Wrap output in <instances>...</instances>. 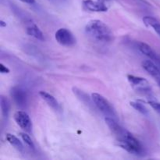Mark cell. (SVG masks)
I'll return each instance as SVG.
<instances>
[{"label":"cell","instance_id":"cell-1","mask_svg":"<svg viewBox=\"0 0 160 160\" xmlns=\"http://www.w3.org/2000/svg\"><path fill=\"white\" fill-rule=\"evenodd\" d=\"M85 32L93 40L100 42H110L113 40V34L110 28L102 20H92L86 24Z\"/></svg>","mask_w":160,"mask_h":160},{"label":"cell","instance_id":"cell-2","mask_svg":"<svg viewBox=\"0 0 160 160\" xmlns=\"http://www.w3.org/2000/svg\"><path fill=\"white\" fill-rule=\"evenodd\" d=\"M116 138L117 145L129 153L137 156L144 153V148L140 142L126 129L123 130Z\"/></svg>","mask_w":160,"mask_h":160},{"label":"cell","instance_id":"cell-3","mask_svg":"<svg viewBox=\"0 0 160 160\" xmlns=\"http://www.w3.org/2000/svg\"><path fill=\"white\" fill-rule=\"evenodd\" d=\"M92 101L94 104L98 109V110L101 111L106 117H111L117 120V116L115 109L112 106V105L109 103V102L102 95L98 93H93L92 95Z\"/></svg>","mask_w":160,"mask_h":160},{"label":"cell","instance_id":"cell-4","mask_svg":"<svg viewBox=\"0 0 160 160\" xmlns=\"http://www.w3.org/2000/svg\"><path fill=\"white\" fill-rule=\"evenodd\" d=\"M55 38L59 45L62 46H73L76 43V38L70 30L59 28L55 34Z\"/></svg>","mask_w":160,"mask_h":160},{"label":"cell","instance_id":"cell-5","mask_svg":"<svg viewBox=\"0 0 160 160\" xmlns=\"http://www.w3.org/2000/svg\"><path fill=\"white\" fill-rule=\"evenodd\" d=\"M128 80L131 87L137 92H143V93H148L151 92L149 83L145 78L129 74L128 75Z\"/></svg>","mask_w":160,"mask_h":160},{"label":"cell","instance_id":"cell-6","mask_svg":"<svg viewBox=\"0 0 160 160\" xmlns=\"http://www.w3.org/2000/svg\"><path fill=\"white\" fill-rule=\"evenodd\" d=\"M14 120L17 124L26 132H31L32 123L29 115L24 111H17L14 114Z\"/></svg>","mask_w":160,"mask_h":160},{"label":"cell","instance_id":"cell-7","mask_svg":"<svg viewBox=\"0 0 160 160\" xmlns=\"http://www.w3.org/2000/svg\"><path fill=\"white\" fill-rule=\"evenodd\" d=\"M138 48L139 49V51L144 54L145 56H148L149 59H152L153 62L157 66L160 70V56L151 47L148 45H147L146 43H144V42H138Z\"/></svg>","mask_w":160,"mask_h":160},{"label":"cell","instance_id":"cell-8","mask_svg":"<svg viewBox=\"0 0 160 160\" xmlns=\"http://www.w3.org/2000/svg\"><path fill=\"white\" fill-rule=\"evenodd\" d=\"M82 6L85 10L91 12H106L108 7L103 2L94 1V0H84Z\"/></svg>","mask_w":160,"mask_h":160},{"label":"cell","instance_id":"cell-9","mask_svg":"<svg viewBox=\"0 0 160 160\" xmlns=\"http://www.w3.org/2000/svg\"><path fill=\"white\" fill-rule=\"evenodd\" d=\"M10 95L14 102L19 106H24L27 103V94L24 90L20 87L12 88L10 91Z\"/></svg>","mask_w":160,"mask_h":160},{"label":"cell","instance_id":"cell-10","mask_svg":"<svg viewBox=\"0 0 160 160\" xmlns=\"http://www.w3.org/2000/svg\"><path fill=\"white\" fill-rule=\"evenodd\" d=\"M144 70L149 73L155 79L160 87V70L159 67L154 63L152 60H145L142 63Z\"/></svg>","mask_w":160,"mask_h":160},{"label":"cell","instance_id":"cell-11","mask_svg":"<svg viewBox=\"0 0 160 160\" xmlns=\"http://www.w3.org/2000/svg\"><path fill=\"white\" fill-rule=\"evenodd\" d=\"M26 32L28 35L34 37V38L38 39L40 41L45 40V37L42 33V31L39 29L38 27L32 21H30L29 23L27 24L26 27Z\"/></svg>","mask_w":160,"mask_h":160},{"label":"cell","instance_id":"cell-12","mask_svg":"<svg viewBox=\"0 0 160 160\" xmlns=\"http://www.w3.org/2000/svg\"><path fill=\"white\" fill-rule=\"evenodd\" d=\"M39 95L41 96V98L50 106V107L52 108L55 110H59V105L58 103L57 100L54 98V96L51 95V94L48 93L46 92H44V91H42V92H39Z\"/></svg>","mask_w":160,"mask_h":160},{"label":"cell","instance_id":"cell-13","mask_svg":"<svg viewBox=\"0 0 160 160\" xmlns=\"http://www.w3.org/2000/svg\"><path fill=\"white\" fill-rule=\"evenodd\" d=\"M6 139L12 147L16 148L18 151H23V145L22 142L19 138H17L15 135L11 134H6Z\"/></svg>","mask_w":160,"mask_h":160},{"label":"cell","instance_id":"cell-14","mask_svg":"<svg viewBox=\"0 0 160 160\" xmlns=\"http://www.w3.org/2000/svg\"><path fill=\"white\" fill-rule=\"evenodd\" d=\"M0 103H1L0 106H1V110L2 116L5 118H7L8 116H9V108H10L9 100L4 95H1V101H0Z\"/></svg>","mask_w":160,"mask_h":160},{"label":"cell","instance_id":"cell-15","mask_svg":"<svg viewBox=\"0 0 160 160\" xmlns=\"http://www.w3.org/2000/svg\"><path fill=\"white\" fill-rule=\"evenodd\" d=\"M130 105H131L134 109H135L136 110L138 111L139 112H141V113L143 114V115H148V109H147V108L145 107V105H143L142 103L139 102H130Z\"/></svg>","mask_w":160,"mask_h":160},{"label":"cell","instance_id":"cell-16","mask_svg":"<svg viewBox=\"0 0 160 160\" xmlns=\"http://www.w3.org/2000/svg\"><path fill=\"white\" fill-rule=\"evenodd\" d=\"M20 137H21L22 140L24 142V143L26 144L30 148H31V149H34V143H33L31 137H30L28 134H26V133H20Z\"/></svg>","mask_w":160,"mask_h":160},{"label":"cell","instance_id":"cell-17","mask_svg":"<svg viewBox=\"0 0 160 160\" xmlns=\"http://www.w3.org/2000/svg\"><path fill=\"white\" fill-rule=\"evenodd\" d=\"M143 22L147 27H152L153 24H155L156 23H157L158 21L155 17H150V16H146V17H143Z\"/></svg>","mask_w":160,"mask_h":160},{"label":"cell","instance_id":"cell-18","mask_svg":"<svg viewBox=\"0 0 160 160\" xmlns=\"http://www.w3.org/2000/svg\"><path fill=\"white\" fill-rule=\"evenodd\" d=\"M150 104V106L153 108L156 111H157L158 112L160 113V103L156 102H153V101H150L148 102Z\"/></svg>","mask_w":160,"mask_h":160},{"label":"cell","instance_id":"cell-19","mask_svg":"<svg viewBox=\"0 0 160 160\" xmlns=\"http://www.w3.org/2000/svg\"><path fill=\"white\" fill-rule=\"evenodd\" d=\"M0 72L2 73H9V69L7 68L6 67H5L2 63L0 64Z\"/></svg>","mask_w":160,"mask_h":160},{"label":"cell","instance_id":"cell-20","mask_svg":"<svg viewBox=\"0 0 160 160\" xmlns=\"http://www.w3.org/2000/svg\"><path fill=\"white\" fill-rule=\"evenodd\" d=\"M152 28L153 29L155 30V31H156V32L160 36V23H159V22H157V23H156L155 24H153V26L152 27Z\"/></svg>","mask_w":160,"mask_h":160},{"label":"cell","instance_id":"cell-21","mask_svg":"<svg viewBox=\"0 0 160 160\" xmlns=\"http://www.w3.org/2000/svg\"><path fill=\"white\" fill-rule=\"evenodd\" d=\"M20 1L25 3H28V4H34L35 2V0H20Z\"/></svg>","mask_w":160,"mask_h":160},{"label":"cell","instance_id":"cell-22","mask_svg":"<svg viewBox=\"0 0 160 160\" xmlns=\"http://www.w3.org/2000/svg\"><path fill=\"white\" fill-rule=\"evenodd\" d=\"M5 22H3L2 20H1V21H0V24H1V27H5V26H6V23H4Z\"/></svg>","mask_w":160,"mask_h":160}]
</instances>
